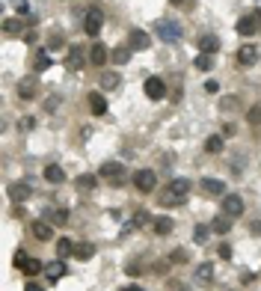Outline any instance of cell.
Returning <instances> with one entry per match:
<instances>
[{"instance_id": "obj_1", "label": "cell", "mask_w": 261, "mask_h": 291, "mask_svg": "<svg viewBox=\"0 0 261 291\" xmlns=\"http://www.w3.org/2000/svg\"><path fill=\"white\" fill-rule=\"evenodd\" d=\"M155 33H158V39H161V42H166V45L181 42V36H184L181 24H178V21H172V18H163V21H158V24H155Z\"/></svg>"}, {"instance_id": "obj_2", "label": "cell", "mask_w": 261, "mask_h": 291, "mask_svg": "<svg viewBox=\"0 0 261 291\" xmlns=\"http://www.w3.org/2000/svg\"><path fill=\"white\" fill-rule=\"evenodd\" d=\"M134 184H137L140 193H152V190L158 187V175H155V169H137Z\"/></svg>"}, {"instance_id": "obj_3", "label": "cell", "mask_w": 261, "mask_h": 291, "mask_svg": "<svg viewBox=\"0 0 261 291\" xmlns=\"http://www.w3.org/2000/svg\"><path fill=\"white\" fill-rule=\"evenodd\" d=\"M101 27H104V12H101L98 6H92V9L86 12V18H83V30H86V36H98Z\"/></svg>"}, {"instance_id": "obj_4", "label": "cell", "mask_w": 261, "mask_h": 291, "mask_svg": "<svg viewBox=\"0 0 261 291\" xmlns=\"http://www.w3.org/2000/svg\"><path fill=\"white\" fill-rule=\"evenodd\" d=\"M104 181H113V184H122L125 181V166L116 161H107L104 166H101V172H98Z\"/></svg>"}, {"instance_id": "obj_5", "label": "cell", "mask_w": 261, "mask_h": 291, "mask_svg": "<svg viewBox=\"0 0 261 291\" xmlns=\"http://www.w3.org/2000/svg\"><path fill=\"white\" fill-rule=\"evenodd\" d=\"M18 98H21V101H33V98H39V77H36V74L21 77V83H18Z\"/></svg>"}, {"instance_id": "obj_6", "label": "cell", "mask_w": 261, "mask_h": 291, "mask_svg": "<svg viewBox=\"0 0 261 291\" xmlns=\"http://www.w3.org/2000/svg\"><path fill=\"white\" fill-rule=\"evenodd\" d=\"M143 89H146V98H152V101H161V98L166 95V83H163V77H146Z\"/></svg>"}, {"instance_id": "obj_7", "label": "cell", "mask_w": 261, "mask_h": 291, "mask_svg": "<svg viewBox=\"0 0 261 291\" xmlns=\"http://www.w3.org/2000/svg\"><path fill=\"white\" fill-rule=\"evenodd\" d=\"M86 63V57H83V48H77V45H71L68 48V54H65V68L68 71H80Z\"/></svg>"}, {"instance_id": "obj_8", "label": "cell", "mask_w": 261, "mask_h": 291, "mask_svg": "<svg viewBox=\"0 0 261 291\" xmlns=\"http://www.w3.org/2000/svg\"><path fill=\"white\" fill-rule=\"evenodd\" d=\"M223 214H228V217H240V214H243V199H240L237 193L223 196Z\"/></svg>"}, {"instance_id": "obj_9", "label": "cell", "mask_w": 261, "mask_h": 291, "mask_svg": "<svg viewBox=\"0 0 261 291\" xmlns=\"http://www.w3.org/2000/svg\"><path fill=\"white\" fill-rule=\"evenodd\" d=\"M237 63L243 65V68L255 65L258 63V48H255V45H240V48H237Z\"/></svg>"}, {"instance_id": "obj_10", "label": "cell", "mask_w": 261, "mask_h": 291, "mask_svg": "<svg viewBox=\"0 0 261 291\" xmlns=\"http://www.w3.org/2000/svg\"><path fill=\"white\" fill-rule=\"evenodd\" d=\"M149 45H152V36L143 30H130L128 36V48L130 51H149Z\"/></svg>"}, {"instance_id": "obj_11", "label": "cell", "mask_w": 261, "mask_h": 291, "mask_svg": "<svg viewBox=\"0 0 261 291\" xmlns=\"http://www.w3.org/2000/svg\"><path fill=\"white\" fill-rule=\"evenodd\" d=\"M65 270H68L65 259H57V261H51V264H45V276H48L51 282H60L65 276Z\"/></svg>"}, {"instance_id": "obj_12", "label": "cell", "mask_w": 261, "mask_h": 291, "mask_svg": "<svg viewBox=\"0 0 261 291\" xmlns=\"http://www.w3.org/2000/svg\"><path fill=\"white\" fill-rule=\"evenodd\" d=\"M30 232H33V238H36V241H42V244L54 238V226H51V223H45V220H36V223L30 226Z\"/></svg>"}, {"instance_id": "obj_13", "label": "cell", "mask_w": 261, "mask_h": 291, "mask_svg": "<svg viewBox=\"0 0 261 291\" xmlns=\"http://www.w3.org/2000/svg\"><path fill=\"white\" fill-rule=\"evenodd\" d=\"M202 193L205 196H220L226 193V184L220 178H202Z\"/></svg>"}, {"instance_id": "obj_14", "label": "cell", "mask_w": 261, "mask_h": 291, "mask_svg": "<svg viewBox=\"0 0 261 291\" xmlns=\"http://www.w3.org/2000/svg\"><path fill=\"white\" fill-rule=\"evenodd\" d=\"M258 21H255V15H243L240 21H237V33L240 36H252V33H258Z\"/></svg>"}, {"instance_id": "obj_15", "label": "cell", "mask_w": 261, "mask_h": 291, "mask_svg": "<svg viewBox=\"0 0 261 291\" xmlns=\"http://www.w3.org/2000/svg\"><path fill=\"white\" fill-rule=\"evenodd\" d=\"M166 193L181 196V199H184V196L190 193V181H187V178H172V181H169V187H166Z\"/></svg>"}, {"instance_id": "obj_16", "label": "cell", "mask_w": 261, "mask_h": 291, "mask_svg": "<svg viewBox=\"0 0 261 291\" xmlns=\"http://www.w3.org/2000/svg\"><path fill=\"white\" fill-rule=\"evenodd\" d=\"M89 63L95 65V68H101V65L107 63V45H101V42L92 45V51H89Z\"/></svg>"}, {"instance_id": "obj_17", "label": "cell", "mask_w": 261, "mask_h": 291, "mask_svg": "<svg viewBox=\"0 0 261 291\" xmlns=\"http://www.w3.org/2000/svg\"><path fill=\"white\" fill-rule=\"evenodd\" d=\"M9 196H12L15 202H24V199L30 196V184H27V181H15V184H9Z\"/></svg>"}, {"instance_id": "obj_18", "label": "cell", "mask_w": 261, "mask_h": 291, "mask_svg": "<svg viewBox=\"0 0 261 291\" xmlns=\"http://www.w3.org/2000/svg\"><path fill=\"white\" fill-rule=\"evenodd\" d=\"M98 178L95 175H89V172H83V175H77V181H74V187L80 190V193H89V190H95Z\"/></svg>"}, {"instance_id": "obj_19", "label": "cell", "mask_w": 261, "mask_h": 291, "mask_svg": "<svg viewBox=\"0 0 261 291\" xmlns=\"http://www.w3.org/2000/svg\"><path fill=\"white\" fill-rule=\"evenodd\" d=\"M45 178H48L51 184H63V181H65L63 166H57V163H48V166H45Z\"/></svg>"}, {"instance_id": "obj_20", "label": "cell", "mask_w": 261, "mask_h": 291, "mask_svg": "<svg viewBox=\"0 0 261 291\" xmlns=\"http://www.w3.org/2000/svg\"><path fill=\"white\" fill-rule=\"evenodd\" d=\"M199 51H202V54H214V51H220V39L211 36V33L202 36V39H199Z\"/></svg>"}, {"instance_id": "obj_21", "label": "cell", "mask_w": 261, "mask_h": 291, "mask_svg": "<svg viewBox=\"0 0 261 291\" xmlns=\"http://www.w3.org/2000/svg\"><path fill=\"white\" fill-rule=\"evenodd\" d=\"M89 110H92L95 116H104V113H107V98L101 95V92H92V95H89Z\"/></svg>"}, {"instance_id": "obj_22", "label": "cell", "mask_w": 261, "mask_h": 291, "mask_svg": "<svg viewBox=\"0 0 261 291\" xmlns=\"http://www.w3.org/2000/svg\"><path fill=\"white\" fill-rule=\"evenodd\" d=\"M57 256H60V259H68V256H74V241H68V238H60V241H57Z\"/></svg>"}, {"instance_id": "obj_23", "label": "cell", "mask_w": 261, "mask_h": 291, "mask_svg": "<svg viewBox=\"0 0 261 291\" xmlns=\"http://www.w3.org/2000/svg\"><path fill=\"white\" fill-rule=\"evenodd\" d=\"M74 256H77L80 261L92 259V256H95V247H92V244H86V241H83V244H74Z\"/></svg>"}, {"instance_id": "obj_24", "label": "cell", "mask_w": 261, "mask_h": 291, "mask_svg": "<svg viewBox=\"0 0 261 291\" xmlns=\"http://www.w3.org/2000/svg\"><path fill=\"white\" fill-rule=\"evenodd\" d=\"M205 152H211V155L223 152V137H220V134H211V137L205 140Z\"/></svg>"}, {"instance_id": "obj_25", "label": "cell", "mask_w": 261, "mask_h": 291, "mask_svg": "<svg viewBox=\"0 0 261 291\" xmlns=\"http://www.w3.org/2000/svg\"><path fill=\"white\" fill-rule=\"evenodd\" d=\"M196 279H199V282H211V279H214V267H211V261H205V264L196 267Z\"/></svg>"}, {"instance_id": "obj_26", "label": "cell", "mask_w": 261, "mask_h": 291, "mask_svg": "<svg viewBox=\"0 0 261 291\" xmlns=\"http://www.w3.org/2000/svg\"><path fill=\"white\" fill-rule=\"evenodd\" d=\"M228 229H231V217L223 214V217H217L214 223H211V232H217V235H226Z\"/></svg>"}, {"instance_id": "obj_27", "label": "cell", "mask_w": 261, "mask_h": 291, "mask_svg": "<svg viewBox=\"0 0 261 291\" xmlns=\"http://www.w3.org/2000/svg\"><path fill=\"white\" fill-rule=\"evenodd\" d=\"M48 217H51V226H65V223H68V211H65V208L48 211Z\"/></svg>"}, {"instance_id": "obj_28", "label": "cell", "mask_w": 261, "mask_h": 291, "mask_svg": "<svg viewBox=\"0 0 261 291\" xmlns=\"http://www.w3.org/2000/svg\"><path fill=\"white\" fill-rule=\"evenodd\" d=\"M42 270H45V261H39V259H30L24 264V273H27V276H39Z\"/></svg>"}, {"instance_id": "obj_29", "label": "cell", "mask_w": 261, "mask_h": 291, "mask_svg": "<svg viewBox=\"0 0 261 291\" xmlns=\"http://www.w3.org/2000/svg\"><path fill=\"white\" fill-rule=\"evenodd\" d=\"M246 122H249V125H255V128L261 125V104H252V107L246 110Z\"/></svg>"}, {"instance_id": "obj_30", "label": "cell", "mask_w": 261, "mask_h": 291, "mask_svg": "<svg viewBox=\"0 0 261 291\" xmlns=\"http://www.w3.org/2000/svg\"><path fill=\"white\" fill-rule=\"evenodd\" d=\"M193 65L199 68V71H211V65H214V57H211V54H199Z\"/></svg>"}, {"instance_id": "obj_31", "label": "cell", "mask_w": 261, "mask_h": 291, "mask_svg": "<svg viewBox=\"0 0 261 291\" xmlns=\"http://www.w3.org/2000/svg\"><path fill=\"white\" fill-rule=\"evenodd\" d=\"M36 71H48V68H51V57H48V54H45V51H39V54H36Z\"/></svg>"}, {"instance_id": "obj_32", "label": "cell", "mask_w": 261, "mask_h": 291, "mask_svg": "<svg viewBox=\"0 0 261 291\" xmlns=\"http://www.w3.org/2000/svg\"><path fill=\"white\" fill-rule=\"evenodd\" d=\"M119 86V74H101V89H116Z\"/></svg>"}, {"instance_id": "obj_33", "label": "cell", "mask_w": 261, "mask_h": 291, "mask_svg": "<svg viewBox=\"0 0 261 291\" xmlns=\"http://www.w3.org/2000/svg\"><path fill=\"white\" fill-rule=\"evenodd\" d=\"M113 60H116V65H125V63H130V48H116Z\"/></svg>"}, {"instance_id": "obj_34", "label": "cell", "mask_w": 261, "mask_h": 291, "mask_svg": "<svg viewBox=\"0 0 261 291\" xmlns=\"http://www.w3.org/2000/svg\"><path fill=\"white\" fill-rule=\"evenodd\" d=\"M155 232H158V235H169V232H172V220H169V217H161V220L155 223Z\"/></svg>"}, {"instance_id": "obj_35", "label": "cell", "mask_w": 261, "mask_h": 291, "mask_svg": "<svg viewBox=\"0 0 261 291\" xmlns=\"http://www.w3.org/2000/svg\"><path fill=\"white\" fill-rule=\"evenodd\" d=\"M3 30L9 33V36H15V33H21V21H15V18H6V21H3Z\"/></svg>"}, {"instance_id": "obj_36", "label": "cell", "mask_w": 261, "mask_h": 291, "mask_svg": "<svg viewBox=\"0 0 261 291\" xmlns=\"http://www.w3.org/2000/svg\"><path fill=\"white\" fill-rule=\"evenodd\" d=\"M125 273H128V276H140V273H143V264H140V261H128V264H125Z\"/></svg>"}, {"instance_id": "obj_37", "label": "cell", "mask_w": 261, "mask_h": 291, "mask_svg": "<svg viewBox=\"0 0 261 291\" xmlns=\"http://www.w3.org/2000/svg\"><path fill=\"white\" fill-rule=\"evenodd\" d=\"M181 202H184V199H181V196H161V205H166V208H172V205H181Z\"/></svg>"}, {"instance_id": "obj_38", "label": "cell", "mask_w": 261, "mask_h": 291, "mask_svg": "<svg viewBox=\"0 0 261 291\" xmlns=\"http://www.w3.org/2000/svg\"><path fill=\"white\" fill-rule=\"evenodd\" d=\"M208 232H211V226H199V229H196V244H208Z\"/></svg>"}, {"instance_id": "obj_39", "label": "cell", "mask_w": 261, "mask_h": 291, "mask_svg": "<svg viewBox=\"0 0 261 291\" xmlns=\"http://www.w3.org/2000/svg\"><path fill=\"white\" fill-rule=\"evenodd\" d=\"M27 261H30V256H27L24 250H18V253H15V267H18V270H24V264H27Z\"/></svg>"}, {"instance_id": "obj_40", "label": "cell", "mask_w": 261, "mask_h": 291, "mask_svg": "<svg viewBox=\"0 0 261 291\" xmlns=\"http://www.w3.org/2000/svg\"><path fill=\"white\" fill-rule=\"evenodd\" d=\"M130 223H134V226H146V223H149V214H146V211H137Z\"/></svg>"}, {"instance_id": "obj_41", "label": "cell", "mask_w": 261, "mask_h": 291, "mask_svg": "<svg viewBox=\"0 0 261 291\" xmlns=\"http://www.w3.org/2000/svg\"><path fill=\"white\" fill-rule=\"evenodd\" d=\"M169 3H172V6H181V9H187V12L196 6V0H169Z\"/></svg>"}, {"instance_id": "obj_42", "label": "cell", "mask_w": 261, "mask_h": 291, "mask_svg": "<svg viewBox=\"0 0 261 291\" xmlns=\"http://www.w3.org/2000/svg\"><path fill=\"white\" fill-rule=\"evenodd\" d=\"M33 122H36L33 116H24V119L18 122V131H30V128H33Z\"/></svg>"}, {"instance_id": "obj_43", "label": "cell", "mask_w": 261, "mask_h": 291, "mask_svg": "<svg viewBox=\"0 0 261 291\" xmlns=\"http://www.w3.org/2000/svg\"><path fill=\"white\" fill-rule=\"evenodd\" d=\"M220 259H231V247L228 244H220Z\"/></svg>"}, {"instance_id": "obj_44", "label": "cell", "mask_w": 261, "mask_h": 291, "mask_svg": "<svg viewBox=\"0 0 261 291\" xmlns=\"http://www.w3.org/2000/svg\"><path fill=\"white\" fill-rule=\"evenodd\" d=\"M172 261H187V253H184V250H175V253H172Z\"/></svg>"}, {"instance_id": "obj_45", "label": "cell", "mask_w": 261, "mask_h": 291, "mask_svg": "<svg viewBox=\"0 0 261 291\" xmlns=\"http://www.w3.org/2000/svg\"><path fill=\"white\" fill-rule=\"evenodd\" d=\"M217 89H220L217 80H208V83H205V92H217Z\"/></svg>"}, {"instance_id": "obj_46", "label": "cell", "mask_w": 261, "mask_h": 291, "mask_svg": "<svg viewBox=\"0 0 261 291\" xmlns=\"http://www.w3.org/2000/svg\"><path fill=\"white\" fill-rule=\"evenodd\" d=\"M24 291H45V288H42L39 282H27V285H24Z\"/></svg>"}, {"instance_id": "obj_47", "label": "cell", "mask_w": 261, "mask_h": 291, "mask_svg": "<svg viewBox=\"0 0 261 291\" xmlns=\"http://www.w3.org/2000/svg\"><path fill=\"white\" fill-rule=\"evenodd\" d=\"M122 291H146V288H140V285H125Z\"/></svg>"}, {"instance_id": "obj_48", "label": "cell", "mask_w": 261, "mask_h": 291, "mask_svg": "<svg viewBox=\"0 0 261 291\" xmlns=\"http://www.w3.org/2000/svg\"><path fill=\"white\" fill-rule=\"evenodd\" d=\"M252 232H255V235H261V223H252Z\"/></svg>"}, {"instance_id": "obj_49", "label": "cell", "mask_w": 261, "mask_h": 291, "mask_svg": "<svg viewBox=\"0 0 261 291\" xmlns=\"http://www.w3.org/2000/svg\"><path fill=\"white\" fill-rule=\"evenodd\" d=\"M252 15H255V21H258V27H261V9L258 12H252Z\"/></svg>"}]
</instances>
